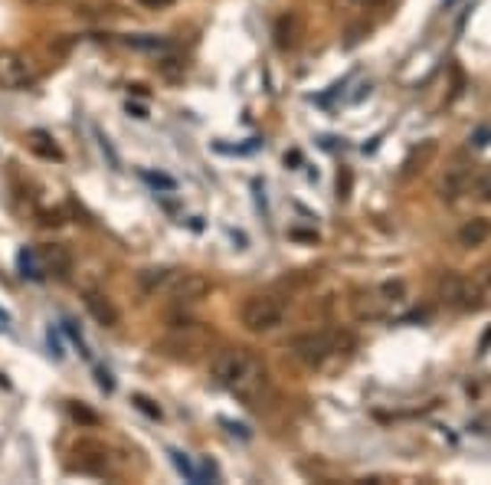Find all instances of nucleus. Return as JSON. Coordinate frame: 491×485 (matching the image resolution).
I'll return each instance as SVG.
<instances>
[{"label": "nucleus", "mask_w": 491, "mask_h": 485, "mask_svg": "<svg viewBox=\"0 0 491 485\" xmlns=\"http://www.w3.org/2000/svg\"><path fill=\"white\" fill-rule=\"evenodd\" d=\"M210 377L223 390H230L236 400L256 407L262 394L269 390V374L259 364V358H252L242 348H223L210 358Z\"/></svg>", "instance_id": "obj_1"}, {"label": "nucleus", "mask_w": 491, "mask_h": 485, "mask_svg": "<svg viewBox=\"0 0 491 485\" xmlns=\"http://www.w3.org/2000/svg\"><path fill=\"white\" fill-rule=\"evenodd\" d=\"M354 334L341 332V328H318V332H305L295 334L289 341V351L299 358L305 367L311 371H324L331 361L344 358V354L354 351Z\"/></svg>", "instance_id": "obj_2"}, {"label": "nucleus", "mask_w": 491, "mask_h": 485, "mask_svg": "<svg viewBox=\"0 0 491 485\" xmlns=\"http://www.w3.org/2000/svg\"><path fill=\"white\" fill-rule=\"evenodd\" d=\"M400 305H406V283L403 279H390V283L371 285V289L354 295L351 312L361 322H381V318H390Z\"/></svg>", "instance_id": "obj_3"}, {"label": "nucleus", "mask_w": 491, "mask_h": 485, "mask_svg": "<svg viewBox=\"0 0 491 485\" xmlns=\"http://www.w3.org/2000/svg\"><path fill=\"white\" fill-rule=\"evenodd\" d=\"M289 315V302L282 295H250L240 308V322L246 325V332L252 334H269L279 332Z\"/></svg>", "instance_id": "obj_4"}, {"label": "nucleus", "mask_w": 491, "mask_h": 485, "mask_svg": "<svg viewBox=\"0 0 491 485\" xmlns=\"http://www.w3.org/2000/svg\"><path fill=\"white\" fill-rule=\"evenodd\" d=\"M439 299L449 308H462V312H469V308H479L481 299H485V285L479 283V275L469 279V275L462 273H446L439 279Z\"/></svg>", "instance_id": "obj_5"}, {"label": "nucleus", "mask_w": 491, "mask_h": 485, "mask_svg": "<svg viewBox=\"0 0 491 485\" xmlns=\"http://www.w3.org/2000/svg\"><path fill=\"white\" fill-rule=\"evenodd\" d=\"M210 292V279L200 273H187V269H174V275L164 285V295H171L177 305H193L207 299Z\"/></svg>", "instance_id": "obj_6"}, {"label": "nucleus", "mask_w": 491, "mask_h": 485, "mask_svg": "<svg viewBox=\"0 0 491 485\" xmlns=\"http://www.w3.org/2000/svg\"><path fill=\"white\" fill-rule=\"evenodd\" d=\"M37 82V72H33L30 60L20 56L17 50H0V86L13 92L30 89Z\"/></svg>", "instance_id": "obj_7"}, {"label": "nucleus", "mask_w": 491, "mask_h": 485, "mask_svg": "<svg viewBox=\"0 0 491 485\" xmlns=\"http://www.w3.org/2000/svg\"><path fill=\"white\" fill-rule=\"evenodd\" d=\"M471 168L475 164L465 161V158H455V161L446 168V174H442V181H439V197L442 201H459L462 193L469 191V184H471Z\"/></svg>", "instance_id": "obj_8"}, {"label": "nucleus", "mask_w": 491, "mask_h": 485, "mask_svg": "<svg viewBox=\"0 0 491 485\" xmlns=\"http://www.w3.org/2000/svg\"><path fill=\"white\" fill-rule=\"evenodd\" d=\"M272 37H275V46L279 50H295L301 43V37H305V23H301V17L295 11H285L275 17V27H272Z\"/></svg>", "instance_id": "obj_9"}, {"label": "nucleus", "mask_w": 491, "mask_h": 485, "mask_svg": "<svg viewBox=\"0 0 491 485\" xmlns=\"http://www.w3.org/2000/svg\"><path fill=\"white\" fill-rule=\"evenodd\" d=\"M82 302H86V312H89L102 328H115V325L121 322V312L115 308V302H111L105 292H99V289H89Z\"/></svg>", "instance_id": "obj_10"}, {"label": "nucleus", "mask_w": 491, "mask_h": 485, "mask_svg": "<svg viewBox=\"0 0 491 485\" xmlns=\"http://www.w3.org/2000/svg\"><path fill=\"white\" fill-rule=\"evenodd\" d=\"M37 259H40L43 273L56 275V279H66V275L72 273V256H70V250H66V246H60V242L43 246L40 253H37Z\"/></svg>", "instance_id": "obj_11"}, {"label": "nucleus", "mask_w": 491, "mask_h": 485, "mask_svg": "<svg viewBox=\"0 0 491 485\" xmlns=\"http://www.w3.org/2000/svg\"><path fill=\"white\" fill-rule=\"evenodd\" d=\"M439 154V144L432 142V138H426V142H420L416 148H410V154L403 158V171L400 177L403 181H410V177H416V174H422L426 168L432 164V158Z\"/></svg>", "instance_id": "obj_12"}, {"label": "nucleus", "mask_w": 491, "mask_h": 485, "mask_svg": "<svg viewBox=\"0 0 491 485\" xmlns=\"http://www.w3.org/2000/svg\"><path fill=\"white\" fill-rule=\"evenodd\" d=\"M488 240H491V220H485V217H471V220H465L459 226V246H465V250H479Z\"/></svg>", "instance_id": "obj_13"}, {"label": "nucleus", "mask_w": 491, "mask_h": 485, "mask_svg": "<svg viewBox=\"0 0 491 485\" xmlns=\"http://www.w3.org/2000/svg\"><path fill=\"white\" fill-rule=\"evenodd\" d=\"M174 275V269H168V266H160V269H144V273L138 275V285L144 295H154V292H164V285H168V279Z\"/></svg>", "instance_id": "obj_14"}, {"label": "nucleus", "mask_w": 491, "mask_h": 485, "mask_svg": "<svg viewBox=\"0 0 491 485\" xmlns=\"http://www.w3.org/2000/svg\"><path fill=\"white\" fill-rule=\"evenodd\" d=\"M121 43L131 46V50H148V53L171 50V43L164 40V37H151V33H141V37H121Z\"/></svg>", "instance_id": "obj_15"}, {"label": "nucleus", "mask_w": 491, "mask_h": 485, "mask_svg": "<svg viewBox=\"0 0 491 485\" xmlns=\"http://www.w3.org/2000/svg\"><path fill=\"white\" fill-rule=\"evenodd\" d=\"M30 138H33L30 144H33V152H37V154H43V158H56V161L62 158V152L56 148V144H53V138L46 132H33Z\"/></svg>", "instance_id": "obj_16"}, {"label": "nucleus", "mask_w": 491, "mask_h": 485, "mask_svg": "<svg viewBox=\"0 0 491 485\" xmlns=\"http://www.w3.org/2000/svg\"><path fill=\"white\" fill-rule=\"evenodd\" d=\"M17 263H20V275H30V279H43V269H37V263H33V253L20 250Z\"/></svg>", "instance_id": "obj_17"}, {"label": "nucleus", "mask_w": 491, "mask_h": 485, "mask_svg": "<svg viewBox=\"0 0 491 485\" xmlns=\"http://www.w3.org/2000/svg\"><path fill=\"white\" fill-rule=\"evenodd\" d=\"M141 177H144L148 184H154V187H164V191H174V187H177V184H174V177H168V174H151V171H144Z\"/></svg>", "instance_id": "obj_18"}, {"label": "nucleus", "mask_w": 491, "mask_h": 485, "mask_svg": "<svg viewBox=\"0 0 491 485\" xmlns=\"http://www.w3.org/2000/svg\"><path fill=\"white\" fill-rule=\"evenodd\" d=\"M171 459H174V465H177V469L187 475V482H197V469H193V465L184 459V453H171Z\"/></svg>", "instance_id": "obj_19"}, {"label": "nucleus", "mask_w": 491, "mask_h": 485, "mask_svg": "<svg viewBox=\"0 0 491 485\" xmlns=\"http://www.w3.org/2000/svg\"><path fill=\"white\" fill-rule=\"evenodd\" d=\"M338 197H341V201H348V197H351V171H348V168L338 174Z\"/></svg>", "instance_id": "obj_20"}, {"label": "nucleus", "mask_w": 491, "mask_h": 485, "mask_svg": "<svg viewBox=\"0 0 491 485\" xmlns=\"http://www.w3.org/2000/svg\"><path fill=\"white\" fill-rule=\"evenodd\" d=\"M138 7H144V11H168V7H174V0H135Z\"/></svg>", "instance_id": "obj_21"}, {"label": "nucleus", "mask_w": 491, "mask_h": 485, "mask_svg": "<svg viewBox=\"0 0 491 485\" xmlns=\"http://www.w3.org/2000/svg\"><path fill=\"white\" fill-rule=\"evenodd\" d=\"M475 191H479L481 201H491V168L485 171V177L479 181V187H475Z\"/></svg>", "instance_id": "obj_22"}, {"label": "nucleus", "mask_w": 491, "mask_h": 485, "mask_svg": "<svg viewBox=\"0 0 491 485\" xmlns=\"http://www.w3.org/2000/svg\"><path fill=\"white\" fill-rule=\"evenodd\" d=\"M135 404H138L141 410H144V414H151V416H160V410H158V407H151V400H148V397H135Z\"/></svg>", "instance_id": "obj_23"}, {"label": "nucleus", "mask_w": 491, "mask_h": 485, "mask_svg": "<svg viewBox=\"0 0 491 485\" xmlns=\"http://www.w3.org/2000/svg\"><path fill=\"white\" fill-rule=\"evenodd\" d=\"M128 115H135V119H148V111L141 109V105H131V102H128Z\"/></svg>", "instance_id": "obj_24"}, {"label": "nucleus", "mask_w": 491, "mask_h": 485, "mask_svg": "<svg viewBox=\"0 0 491 485\" xmlns=\"http://www.w3.org/2000/svg\"><path fill=\"white\" fill-rule=\"evenodd\" d=\"M351 4H357V7H381L387 0H351Z\"/></svg>", "instance_id": "obj_25"}, {"label": "nucleus", "mask_w": 491, "mask_h": 485, "mask_svg": "<svg viewBox=\"0 0 491 485\" xmlns=\"http://www.w3.org/2000/svg\"><path fill=\"white\" fill-rule=\"evenodd\" d=\"M27 4H37V7H56V4H66V0H27Z\"/></svg>", "instance_id": "obj_26"}]
</instances>
